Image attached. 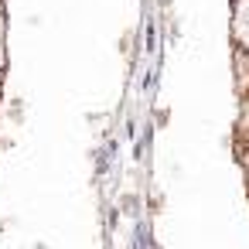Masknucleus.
Listing matches in <instances>:
<instances>
[{"mask_svg": "<svg viewBox=\"0 0 249 249\" xmlns=\"http://www.w3.org/2000/svg\"><path fill=\"white\" fill-rule=\"evenodd\" d=\"M232 35H235V45L249 52V0H235V11H232Z\"/></svg>", "mask_w": 249, "mask_h": 249, "instance_id": "1", "label": "nucleus"}, {"mask_svg": "<svg viewBox=\"0 0 249 249\" xmlns=\"http://www.w3.org/2000/svg\"><path fill=\"white\" fill-rule=\"evenodd\" d=\"M235 86L242 96L249 92V52L246 48H235Z\"/></svg>", "mask_w": 249, "mask_h": 249, "instance_id": "2", "label": "nucleus"}, {"mask_svg": "<svg viewBox=\"0 0 249 249\" xmlns=\"http://www.w3.org/2000/svg\"><path fill=\"white\" fill-rule=\"evenodd\" d=\"M0 65H4V21H0Z\"/></svg>", "mask_w": 249, "mask_h": 249, "instance_id": "3", "label": "nucleus"}]
</instances>
